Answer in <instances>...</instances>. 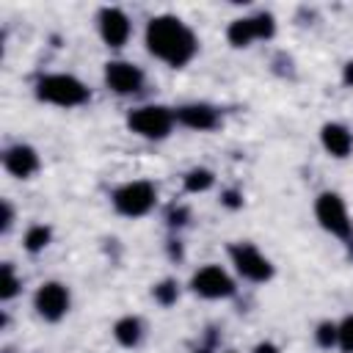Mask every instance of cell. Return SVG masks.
Returning a JSON list of instances; mask_svg holds the SVG:
<instances>
[{
    "mask_svg": "<svg viewBox=\"0 0 353 353\" xmlns=\"http://www.w3.org/2000/svg\"><path fill=\"white\" fill-rule=\"evenodd\" d=\"M146 47L168 66H185L196 55V36L182 19L163 14L146 25Z\"/></svg>",
    "mask_w": 353,
    "mask_h": 353,
    "instance_id": "cell-1",
    "label": "cell"
},
{
    "mask_svg": "<svg viewBox=\"0 0 353 353\" xmlns=\"http://www.w3.org/2000/svg\"><path fill=\"white\" fill-rule=\"evenodd\" d=\"M36 94H39V99L61 105V108H74V105L88 99V88L72 74H47V77H41L36 83Z\"/></svg>",
    "mask_w": 353,
    "mask_h": 353,
    "instance_id": "cell-2",
    "label": "cell"
},
{
    "mask_svg": "<svg viewBox=\"0 0 353 353\" xmlns=\"http://www.w3.org/2000/svg\"><path fill=\"white\" fill-rule=\"evenodd\" d=\"M154 199H157V190L152 182H127L121 185L116 193H113V207L121 212V215H130V218H138V215H146L152 207H154Z\"/></svg>",
    "mask_w": 353,
    "mask_h": 353,
    "instance_id": "cell-3",
    "label": "cell"
},
{
    "mask_svg": "<svg viewBox=\"0 0 353 353\" xmlns=\"http://www.w3.org/2000/svg\"><path fill=\"white\" fill-rule=\"evenodd\" d=\"M127 124H130V130H135L143 138H165L174 124V113L160 105H146V108H135L130 113Z\"/></svg>",
    "mask_w": 353,
    "mask_h": 353,
    "instance_id": "cell-4",
    "label": "cell"
},
{
    "mask_svg": "<svg viewBox=\"0 0 353 353\" xmlns=\"http://www.w3.org/2000/svg\"><path fill=\"white\" fill-rule=\"evenodd\" d=\"M314 215L320 221V226L342 240H350L353 229H350V218H347V210H345V201L336 196V193H323L314 204Z\"/></svg>",
    "mask_w": 353,
    "mask_h": 353,
    "instance_id": "cell-5",
    "label": "cell"
},
{
    "mask_svg": "<svg viewBox=\"0 0 353 353\" xmlns=\"http://www.w3.org/2000/svg\"><path fill=\"white\" fill-rule=\"evenodd\" d=\"M273 17L270 14H256V17H248V19H234L226 30V39L234 44V47H248L254 39H270L273 36Z\"/></svg>",
    "mask_w": 353,
    "mask_h": 353,
    "instance_id": "cell-6",
    "label": "cell"
},
{
    "mask_svg": "<svg viewBox=\"0 0 353 353\" xmlns=\"http://www.w3.org/2000/svg\"><path fill=\"white\" fill-rule=\"evenodd\" d=\"M229 254H232V259H234V268H237L245 279H251V281H268V279L273 276V265H270L251 243H237V245L229 248Z\"/></svg>",
    "mask_w": 353,
    "mask_h": 353,
    "instance_id": "cell-7",
    "label": "cell"
},
{
    "mask_svg": "<svg viewBox=\"0 0 353 353\" xmlns=\"http://www.w3.org/2000/svg\"><path fill=\"white\" fill-rule=\"evenodd\" d=\"M190 287L204 298H229L234 292V281L218 265H207V268L196 270L190 279Z\"/></svg>",
    "mask_w": 353,
    "mask_h": 353,
    "instance_id": "cell-8",
    "label": "cell"
},
{
    "mask_svg": "<svg viewBox=\"0 0 353 353\" xmlns=\"http://www.w3.org/2000/svg\"><path fill=\"white\" fill-rule=\"evenodd\" d=\"M33 303H36V309L44 320H61L69 309V290L58 281H47V284L39 287Z\"/></svg>",
    "mask_w": 353,
    "mask_h": 353,
    "instance_id": "cell-9",
    "label": "cell"
},
{
    "mask_svg": "<svg viewBox=\"0 0 353 353\" xmlns=\"http://www.w3.org/2000/svg\"><path fill=\"white\" fill-rule=\"evenodd\" d=\"M105 83L116 91V94H135L143 85V72L135 63L127 61H110L105 66Z\"/></svg>",
    "mask_w": 353,
    "mask_h": 353,
    "instance_id": "cell-10",
    "label": "cell"
},
{
    "mask_svg": "<svg viewBox=\"0 0 353 353\" xmlns=\"http://www.w3.org/2000/svg\"><path fill=\"white\" fill-rule=\"evenodd\" d=\"M99 33L108 47H121L130 39V19L121 8H102L99 11Z\"/></svg>",
    "mask_w": 353,
    "mask_h": 353,
    "instance_id": "cell-11",
    "label": "cell"
},
{
    "mask_svg": "<svg viewBox=\"0 0 353 353\" xmlns=\"http://www.w3.org/2000/svg\"><path fill=\"white\" fill-rule=\"evenodd\" d=\"M3 163H6V168H8V174H14V176H30L36 168H39V154L30 149V146H11L8 152H6V157H3Z\"/></svg>",
    "mask_w": 353,
    "mask_h": 353,
    "instance_id": "cell-12",
    "label": "cell"
},
{
    "mask_svg": "<svg viewBox=\"0 0 353 353\" xmlns=\"http://www.w3.org/2000/svg\"><path fill=\"white\" fill-rule=\"evenodd\" d=\"M174 119L190 130H212L218 124V113L210 105H182L174 113Z\"/></svg>",
    "mask_w": 353,
    "mask_h": 353,
    "instance_id": "cell-13",
    "label": "cell"
},
{
    "mask_svg": "<svg viewBox=\"0 0 353 353\" xmlns=\"http://www.w3.org/2000/svg\"><path fill=\"white\" fill-rule=\"evenodd\" d=\"M320 138H323L325 152H331L334 157H345L353 149V135L342 124H325L323 132H320Z\"/></svg>",
    "mask_w": 353,
    "mask_h": 353,
    "instance_id": "cell-14",
    "label": "cell"
},
{
    "mask_svg": "<svg viewBox=\"0 0 353 353\" xmlns=\"http://www.w3.org/2000/svg\"><path fill=\"white\" fill-rule=\"evenodd\" d=\"M113 336H116L119 345L135 347V345L141 342V336H143V325H141L138 317H121V320L113 325Z\"/></svg>",
    "mask_w": 353,
    "mask_h": 353,
    "instance_id": "cell-15",
    "label": "cell"
},
{
    "mask_svg": "<svg viewBox=\"0 0 353 353\" xmlns=\"http://www.w3.org/2000/svg\"><path fill=\"white\" fill-rule=\"evenodd\" d=\"M212 182H215V176H212L210 168H193V171L185 176V190H188V193H201V190H207Z\"/></svg>",
    "mask_w": 353,
    "mask_h": 353,
    "instance_id": "cell-16",
    "label": "cell"
},
{
    "mask_svg": "<svg viewBox=\"0 0 353 353\" xmlns=\"http://www.w3.org/2000/svg\"><path fill=\"white\" fill-rule=\"evenodd\" d=\"M47 243H50V229H47V226L39 223V226H30V229H28V234H25V248H28V251L36 254V251H41Z\"/></svg>",
    "mask_w": 353,
    "mask_h": 353,
    "instance_id": "cell-17",
    "label": "cell"
},
{
    "mask_svg": "<svg viewBox=\"0 0 353 353\" xmlns=\"http://www.w3.org/2000/svg\"><path fill=\"white\" fill-rule=\"evenodd\" d=\"M17 290H19V281H17L14 270H11V265H3V273H0V298L8 301V298L17 295Z\"/></svg>",
    "mask_w": 353,
    "mask_h": 353,
    "instance_id": "cell-18",
    "label": "cell"
},
{
    "mask_svg": "<svg viewBox=\"0 0 353 353\" xmlns=\"http://www.w3.org/2000/svg\"><path fill=\"white\" fill-rule=\"evenodd\" d=\"M339 347L345 353H353V314H347L342 323H339Z\"/></svg>",
    "mask_w": 353,
    "mask_h": 353,
    "instance_id": "cell-19",
    "label": "cell"
},
{
    "mask_svg": "<svg viewBox=\"0 0 353 353\" xmlns=\"http://www.w3.org/2000/svg\"><path fill=\"white\" fill-rule=\"evenodd\" d=\"M154 298H157V303H163V306H171L174 301H176V284L168 279V281H160L157 287H154Z\"/></svg>",
    "mask_w": 353,
    "mask_h": 353,
    "instance_id": "cell-20",
    "label": "cell"
},
{
    "mask_svg": "<svg viewBox=\"0 0 353 353\" xmlns=\"http://www.w3.org/2000/svg\"><path fill=\"white\" fill-rule=\"evenodd\" d=\"M336 339H339V325H336V323H320V328H317V342H320L323 347H331V345H336Z\"/></svg>",
    "mask_w": 353,
    "mask_h": 353,
    "instance_id": "cell-21",
    "label": "cell"
},
{
    "mask_svg": "<svg viewBox=\"0 0 353 353\" xmlns=\"http://www.w3.org/2000/svg\"><path fill=\"white\" fill-rule=\"evenodd\" d=\"M254 353H279V350H276V345L262 342V345H256V350H254Z\"/></svg>",
    "mask_w": 353,
    "mask_h": 353,
    "instance_id": "cell-22",
    "label": "cell"
},
{
    "mask_svg": "<svg viewBox=\"0 0 353 353\" xmlns=\"http://www.w3.org/2000/svg\"><path fill=\"white\" fill-rule=\"evenodd\" d=\"M8 226H11V207L3 204V229H8Z\"/></svg>",
    "mask_w": 353,
    "mask_h": 353,
    "instance_id": "cell-23",
    "label": "cell"
},
{
    "mask_svg": "<svg viewBox=\"0 0 353 353\" xmlns=\"http://www.w3.org/2000/svg\"><path fill=\"white\" fill-rule=\"evenodd\" d=\"M342 77H345V83H347V85H353V61L345 66V74H342Z\"/></svg>",
    "mask_w": 353,
    "mask_h": 353,
    "instance_id": "cell-24",
    "label": "cell"
},
{
    "mask_svg": "<svg viewBox=\"0 0 353 353\" xmlns=\"http://www.w3.org/2000/svg\"><path fill=\"white\" fill-rule=\"evenodd\" d=\"M223 201H226L229 207H237V204H240V201H237V193H232V190L226 193V199H223Z\"/></svg>",
    "mask_w": 353,
    "mask_h": 353,
    "instance_id": "cell-25",
    "label": "cell"
}]
</instances>
